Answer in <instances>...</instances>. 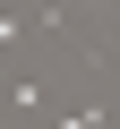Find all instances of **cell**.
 I'll list each match as a JSON object with an SVG mask.
<instances>
[{
	"mask_svg": "<svg viewBox=\"0 0 120 129\" xmlns=\"http://www.w3.org/2000/svg\"><path fill=\"white\" fill-rule=\"evenodd\" d=\"M9 112H43V78H17L9 86Z\"/></svg>",
	"mask_w": 120,
	"mask_h": 129,
	"instance_id": "6da1fadb",
	"label": "cell"
}]
</instances>
